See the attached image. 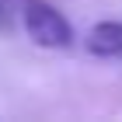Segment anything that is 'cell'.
<instances>
[{
    "instance_id": "1",
    "label": "cell",
    "mask_w": 122,
    "mask_h": 122,
    "mask_svg": "<svg viewBox=\"0 0 122 122\" xmlns=\"http://www.w3.org/2000/svg\"><path fill=\"white\" fill-rule=\"evenodd\" d=\"M21 21H25V31H28V38L35 46H46V49L73 46V28H70V21H66L52 4L28 0L25 10H21Z\"/></svg>"
},
{
    "instance_id": "2",
    "label": "cell",
    "mask_w": 122,
    "mask_h": 122,
    "mask_svg": "<svg viewBox=\"0 0 122 122\" xmlns=\"http://www.w3.org/2000/svg\"><path fill=\"white\" fill-rule=\"evenodd\" d=\"M84 46L91 56H122V21H101L87 31Z\"/></svg>"
}]
</instances>
